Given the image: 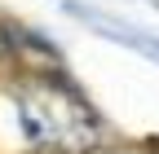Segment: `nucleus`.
<instances>
[{
    "label": "nucleus",
    "mask_w": 159,
    "mask_h": 154,
    "mask_svg": "<svg viewBox=\"0 0 159 154\" xmlns=\"http://www.w3.org/2000/svg\"><path fill=\"white\" fill-rule=\"evenodd\" d=\"M18 119H22L27 141L35 150H44V154H84L97 137L93 110L71 88L49 84V79L31 84L18 97Z\"/></svg>",
    "instance_id": "obj_1"
},
{
    "label": "nucleus",
    "mask_w": 159,
    "mask_h": 154,
    "mask_svg": "<svg viewBox=\"0 0 159 154\" xmlns=\"http://www.w3.org/2000/svg\"><path fill=\"white\" fill-rule=\"evenodd\" d=\"M137 154H155V150H137Z\"/></svg>",
    "instance_id": "obj_2"
}]
</instances>
